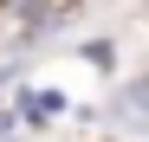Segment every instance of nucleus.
Returning a JSON list of instances; mask_svg holds the SVG:
<instances>
[{"instance_id":"f257e3e1","label":"nucleus","mask_w":149,"mask_h":142,"mask_svg":"<svg viewBox=\"0 0 149 142\" xmlns=\"http://www.w3.org/2000/svg\"><path fill=\"white\" fill-rule=\"evenodd\" d=\"M117 110H123V123H149V84L123 90V97H117Z\"/></svg>"}]
</instances>
